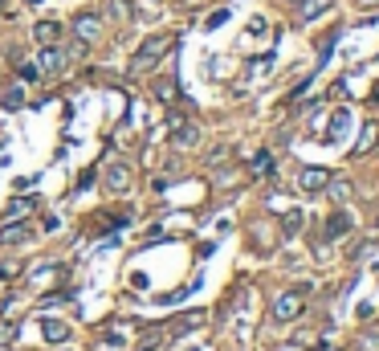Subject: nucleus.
<instances>
[{
  "mask_svg": "<svg viewBox=\"0 0 379 351\" xmlns=\"http://www.w3.org/2000/svg\"><path fill=\"white\" fill-rule=\"evenodd\" d=\"M347 123H351V115H347V111H338V115H334V123H331V131H327V139H338V135L347 131Z\"/></svg>",
  "mask_w": 379,
  "mask_h": 351,
  "instance_id": "nucleus-20",
  "label": "nucleus"
},
{
  "mask_svg": "<svg viewBox=\"0 0 379 351\" xmlns=\"http://www.w3.org/2000/svg\"><path fill=\"white\" fill-rule=\"evenodd\" d=\"M347 192H351V188L343 184V180H334V184H331V196H334V200H347Z\"/></svg>",
  "mask_w": 379,
  "mask_h": 351,
  "instance_id": "nucleus-23",
  "label": "nucleus"
},
{
  "mask_svg": "<svg viewBox=\"0 0 379 351\" xmlns=\"http://www.w3.org/2000/svg\"><path fill=\"white\" fill-rule=\"evenodd\" d=\"M102 180H106L110 192H119V196H122V192H131V167H127V164H110Z\"/></svg>",
  "mask_w": 379,
  "mask_h": 351,
  "instance_id": "nucleus-7",
  "label": "nucleus"
},
{
  "mask_svg": "<svg viewBox=\"0 0 379 351\" xmlns=\"http://www.w3.org/2000/svg\"><path fill=\"white\" fill-rule=\"evenodd\" d=\"M70 323H62V319H41V339L53 343V347H62V343H70Z\"/></svg>",
  "mask_w": 379,
  "mask_h": 351,
  "instance_id": "nucleus-5",
  "label": "nucleus"
},
{
  "mask_svg": "<svg viewBox=\"0 0 379 351\" xmlns=\"http://www.w3.org/2000/svg\"><path fill=\"white\" fill-rule=\"evenodd\" d=\"M229 21V13H213V17H208V29H216V25H224Z\"/></svg>",
  "mask_w": 379,
  "mask_h": 351,
  "instance_id": "nucleus-25",
  "label": "nucleus"
},
{
  "mask_svg": "<svg viewBox=\"0 0 379 351\" xmlns=\"http://www.w3.org/2000/svg\"><path fill=\"white\" fill-rule=\"evenodd\" d=\"M106 17L119 21V25H127V21H131V0H106Z\"/></svg>",
  "mask_w": 379,
  "mask_h": 351,
  "instance_id": "nucleus-15",
  "label": "nucleus"
},
{
  "mask_svg": "<svg viewBox=\"0 0 379 351\" xmlns=\"http://www.w3.org/2000/svg\"><path fill=\"white\" fill-rule=\"evenodd\" d=\"M176 82H171V78H164V82H155V98H159V102H176Z\"/></svg>",
  "mask_w": 379,
  "mask_h": 351,
  "instance_id": "nucleus-19",
  "label": "nucleus"
},
{
  "mask_svg": "<svg viewBox=\"0 0 379 351\" xmlns=\"http://www.w3.org/2000/svg\"><path fill=\"white\" fill-rule=\"evenodd\" d=\"M66 62H70V53H66L62 46H41V53H37V74L53 78V74L66 70Z\"/></svg>",
  "mask_w": 379,
  "mask_h": 351,
  "instance_id": "nucleus-3",
  "label": "nucleus"
},
{
  "mask_svg": "<svg viewBox=\"0 0 379 351\" xmlns=\"http://www.w3.org/2000/svg\"><path fill=\"white\" fill-rule=\"evenodd\" d=\"M363 351H379V335H367V339H363Z\"/></svg>",
  "mask_w": 379,
  "mask_h": 351,
  "instance_id": "nucleus-26",
  "label": "nucleus"
},
{
  "mask_svg": "<svg viewBox=\"0 0 379 351\" xmlns=\"http://www.w3.org/2000/svg\"><path fill=\"white\" fill-rule=\"evenodd\" d=\"M302 306H306V286L285 290V294H278V303H273V319H278V323H294V319L302 315Z\"/></svg>",
  "mask_w": 379,
  "mask_h": 351,
  "instance_id": "nucleus-2",
  "label": "nucleus"
},
{
  "mask_svg": "<svg viewBox=\"0 0 379 351\" xmlns=\"http://www.w3.org/2000/svg\"><path fill=\"white\" fill-rule=\"evenodd\" d=\"M298 4H302V0H298Z\"/></svg>",
  "mask_w": 379,
  "mask_h": 351,
  "instance_id": "nucleus-29",
  "label": "nucleus"
},
{
  "mask_svg": "<svg viewBox=\"0 0 379 351\" xmlns=\"http://www.w3.org/2000/svg\"><path fill=\"white\" fill-rule=\"evenodd\" d=\"M282 229H285V233H298V229H302V212L289 209V212L282 216Z\"/></svg>",
  "mask_w": 379,
  "mask_h": 351,
  "instance_id": "nucleus-21",
  "label": "nucleus"
},
{
  "mask_svg": "<svg viewBox=\"0 0 379 351\" xmlns=\"http://www.w3.org/2000/svg\"><path fill=\"white\" fill-rule=\"evenodd\" d=\"M167 49H171V33H151V37L135 49V57H131V78H139V74L155 70V66L164 62Z\"/></svg>",
  "mask_w": 379,
  "mask_h": 351,
  "instance_id": "nucleus-1",
  "label": "nucleus"
},
{
  "mask_svg": "<svg viewBox=\"0 0 379 351\" xmlns=\"http://www.w3.org/2000/svg\"><path fill=\"white\" fill-rule=\"evenodd\" d=\"M331 184V172H322V167H302V176H298V188L302 192H318V188Z\"/></svg>",
  "mask_w": 379,
  "mask_h": 351,
  "instance_id": "nucleus-8",
  "label": "nucleus"
},
{
  "mask_svg": "<svg viewBox=\"0 0 379 351\" xmlns=\"http://www.w3.org/2000/svg\"><path fill=\"white\" fill-rule=\"evenodd\" d=\"M171 327H143V335L135 339V351H159L167 343Z\"/></svg>",
  "mask_w": 379,
  "mask_h": 351,
  "instance_id": "nucleus-6",
  "label": "nucleus"
},
{
  "mask_svg": "<svg viewBox=\"0 0 379 351\" xmlns=\"http://www.w3.org/2000/svg\"><path fill=\"white\" fill-rule=\"evenodd\" d=\"M331 8V0H302V8H298V21H314V17H322Z\"/></svg>",
  "mask_w": 379,
  "mask_h": 351,
  "instance_id": "nucleus-14",
  "label": "nucleus"
},
{
  "mask_svg": "<svg viewBox=\"0 0 379 351\" xmlns=\"http://www.w3.org/2000/svg\"><path fill=\"white\" fill-rule=\"evenodd\" d=\"M70 298H73V290H57V294H45L41 306H62V303H70Z\"/></svg>",
  "mask_w": 379,
  "mask_h": 351,
  "instance_id": "nucleus-22",
  "label": "nucleus"
},
{
  "mask_svg": "<svg viewBox=\"0 0 379 351\" xmlns=\"http://www.w3.org/2000/svg\"><path fill=\"white\" fill-rule=\"evenodd\" d=\"M0 106H4V111L24 106V86H21V82H13V86H4V90H0Z\"/></svg>",
  "mask_w": 379,
  "mask_h": 351,
  "instance_id": "nucleus-13",
  "label": "nucleus"
},
{
  "mask_svg": "<svg viewBox=\"0 0 379 351\" xmlns=\"http://www.w3.org/2000/svg\"><path fill=\"white\" fill-rule=\"evenodd\" d=\"M29 237H33V225L13 221V225H4V229H0V245H24Z\"/></svg>",
  "mask_w": 379,
  "mask_h": 351,
  "instance_id": "nucleus-9",
  "label": "nucleus"
},
{
  "mask_svg": "<svg viewBox=\"0 0 379 351\" xmlns=\"http://www.w3.org/2000/svg\"><path fill=\"white\" fill-rule=\"evenodd\" d=\"M73 37H78V41H86V46H94L98 37H102V17H94V13L73 17Z\"/></svg>",
  "mask_w": 379,
  "mask_h": 351,
  "instance_id": "nucleus-4",
  "label": "nucleus"
},
{
  "mask_svg": "<svg viewBox=\"0 0 379 351\" xmlns=\"http://www.w3.org/2000/svg\"><path fill=\"white\" fill-rule=\"evenodd\" d=\"M29 4H41V0H29Z\"/></svg>",
  "mask_w": 379,
  "mask_h": 351,
  "instance_id": "nucleus-28",
  "label": "nucleus"
},
{
  "mask_svg": "<svg viewBox=\"0 0 379 351\" xmlns=\"http://www.w3.org/2000/svg\"><path fill=\"white\" fill-rule=\"evenodd\" d=\"M33 37H37V46H57V41H62V25L57 21H37L33 25Z\"/></svg>",
  "mask_w": 379,
  "mask_h": 351,
  "instance_id": "nucleus-11",
  "label": "nucleus"
},
{
  "mask_svg": "<svg viewBox=\"0 0 379 351\" xmlns=\"http://www.w3.org/2000/svg\"><path fill=\"white\" fill-rule=\"evenodd\" d=\"M253 172H269V151H261V156H253Z\"/></svg>",
  "mask_w": 379,
  "mask_h": 351,
  "instance_id": "nucleus-24",
  "label": "nucleus"
},
{
  "mask_svg": "<svg viewBox=\"0 0 379 351\" xmlns=\"http://www.w3.org/2000/svg\"><path fill=\"white\" fill-rule=\"evenodd\" d=\"M37 209V200L33 196H17V200H8V209H4V225H13V221H24L29 212Z\"/></svg>",
  "mask_w": 379,
  "mask_h": 351,
  "instance_id": "nucleus-10",
  "label": "nucleus"
},
{
  "mask_svg": "<svg viewBox=\"0 0 379 351\" xmlns=\"http://www.w3.org/2000/svg\"><path fill=\"white\" fill-rule=\"evenodd\" d=\"M0 4H4V0H0Z\"/></svg>",
  "mask_w": 379,
  "mask_h": 351,
  "instance_id": "nucleus-30",
  "label": "nucleus"
},
{
  "mask_svg": "<svg viewBox=\"0 0 379 351\" xmlns=\"http://www.w3.org/2000/svg\"><path fill=\"white\" fill-rule=\"evenodd\" d=\"M347 229H351V216H347V212H334L331 221H327V237H343Z\"/></svg>",
  "mask_w": 379,
  "mask_h": 351,
  "instance_id": "nucleus-16",
  "label": "nucleus"
},
{
  "mask_svg": "<svg viewBox=\"0 0 379 351\" xmlns=\"http://www.w3.org/2000/svg\"><path fill=\"white\" fill-rule=\"evenodd\" d=\"M355 4H359V8H376L379 0H355Z\"/></svg>",
  "mask_w": 379,
  "mask_h": 351,
  "instance_id": "nucleus-27",
  "label": "nucleus"
},
{
  "mask_svg": "<svg viewBox=\"0 0 379 351\" xmlns=\"http://www.w3.org/2000/svg\"><path fill=\"white\" fill-rule=\"evenodd\" d=\"M17 339H21V323L4 319V323H0V347H8V343H17Z\"/></svg>",
  "mask_w": 379,
  "mask_h": 351,
  "instance_id": "nucleus-17",
  "label": "nucleus"
},
{
  "mask_svg": "<svg viewBox=\"0 0 379 351\" xmlns=\"http://www.w3.org/2000/svg\"><path fill=\"white\" fill-rule=\"evenodd\" d=\"M171 139H176V147H196V143H200V131L180 118V123H171Z\"/></svg>",
  "mask_w": 379,
  "mask_h": 351,
  "instance_id": "nucleus-12",
  "label": "nucleus"
},
{
  "mask_svg": "<svg viewBox=\"0 0 379 351\" xmlns=\"http://www.w3.org/2000/svg\"><path fill=\"white\" fill-rule=\"evenodd\" d=\"M376 139H379V127H376V123H367V127H363V135H359V143H355V151H371Z\"/></svg>",
  "mask_w": 379,
  "mask_h": 351,
  "instance_id": "nucleus-18",
  "label": "nucleus"
}]
</instances>
